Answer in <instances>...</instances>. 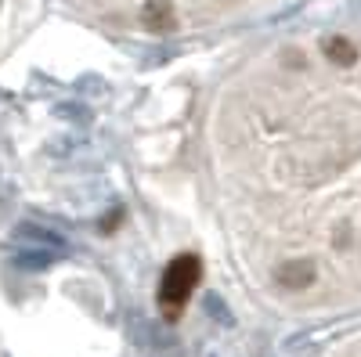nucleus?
Returning a JSON list of instances; mask_svg holds the SVG:
<instances>
[{"label": "nucleus", "instance_id": "1", "mask_svg": "<svg viewBox=\"0 0 361 357\" xmlns=\"http://www.w3.org/2000/svg\"><path fill=\"white\" fill-rule=\"evenodd\" d=\"M289 105H296V148L282 156L279 177L293 192H333L340 206L329 210L322 249L311 256L314 289L343 267L347 282L361 285V29L329 25L311 40H289L271 54Z\"/></svg>", "mask_w": 361, "mask_h": 357}, {"label": "nucleus", "instance_id": "2", "mask_svg": "<svg viewBox=\"0 0 361 357\" xmlns=\"http://www.w3.org/2000/svg\"><path fill=\"white\" fill-rule=\"evenodd\" d=\"M199 278H202V260L195 253H180V256L170 260V267L163 271V282H159V307H163L166 321H173L180 311H185Z\"/></svg>", "mask_w": 361, "mask_h": 357}, {"label": "nucleus", "instance_id": "3", "mask_svg": "<svg viewBox=\"0 0 361 357\" xmlns=\"http://www.w3.org/2000/svg\"><path fill=\"white\" fill-rule=\"evenodd\" d=\"M127 336H130V343H134L141 353H148V357H173V353L180 350L177 336L166 329V325L145 318V314H130V318H127Z\"/></svg>", "mask_w": 361, "mask_h": 357}, {"label": "nucleus", "instance_id": "4", "mask_svg": "<svg viewBox=\"0 0 361 357\" xmlns=\"http://www.w3.org/2000/svg\"><path fill=\"white\" fill-rule=\"evenodd\" d=\"M134 18L141 29L156 37L177 33L180 29V0H137L134 4Z\"/></svg>", "mask_w": 361, "mask_h": 357}, {"label": "nucleus", "instance_id": "5", "mask_svg": "<svg viewBox=\"0 0 361 357\" xmlns=\"http://www.w3.org/2000/svg\"><path fill=\"white\" fill-rule=\"evenodd\" d=\"M15 238L25 246V249H62V234H54L51 227H40V224H18Z\"/></svg>", "mask_w": 361, "mask_h": 357}, {"label": "nucleus", "instance_id": "6", "mask_svg": "<svg viewBox=\"0 0 361 357\" xmlns=\"http://www.w3.org/2000/svg\"><path fill=\"white\" fill-rule=\"evenodd\" d=\"M54 256H58V249H37V253H33V249L22 246V253L15 256V263L25 267V271H44V267L54 263Z\"/></svg>", "mask_w": 361, "mask_h": 357}]
</instances>
